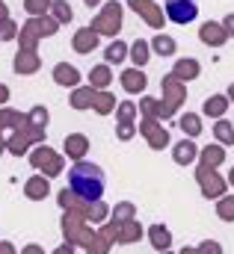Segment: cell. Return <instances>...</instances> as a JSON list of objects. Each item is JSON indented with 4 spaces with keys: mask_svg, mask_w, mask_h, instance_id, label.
I'll return each mask as SVG.
<instances>
[{
    "mask_svg": "<svg viewBox=\"0 0 234 254\" xmlns=\"http://www.w3.org/2000/svg\"><path fill=\"white\" fill-rule=\"evenodd\" d=\"M196 71H199V65L196 63H181L178 65V74H181V77H193Z\"/></svg>",
    "mask_w": 234,
    "mask_h": 254,
    "instance_id": "obj_17",
    "label": "cell"
},
{
    "mask_svg": "<svg viewBox=\"0 0 234 254\" xmlns=\"http://www.w3.org/2000/svg\"><path fill=\"white\" fill-rule=\"evenodd\" d=\"M9 36H12V24H6V27L0 30V39H9Z\"/></svg>",
    "mask_w": 234,
    "mask_h": 254,
    "instance_id": "obj_20",
    "label": "cell"
},
{
    "mask_svg": "<svg viewBox=\"0 0 234 254\" xmlns=\"http://www.w3.org/2000/svg\"><path fill=\"white\" fill-rule=\"evenodd\" d=\"M199 15V0H166V18L172 24H190Z\"/></svg>",
    "mask_w": 234,
    "mask_h": 254,
    "instance_id": "obj_2",
    "label": "cell"
},
{
    "mask_svg": "<svg viewBox=\"0 0 234 254\" xmlns=\"http://www.w3.org/2000/svg\"><path fill=\"white\" fill-rule=\"evenodd\" d=\"M205 110H208V113H211V116H220V113H223V110H226V98H211V101H208V107H205Z\"/></svg>",
    "mask_w": 234,
    "mask_h": 254,
    "instance_id": "obj_11",
    "label": "cell"
},
{
    "mask_svg": "<svg viewBox=\"0 0 234 254\" xmlns=\"http://www.w3.org/2000/svg\"><path fill=\"white\" fill-rule=\"evenodd\" d=\"M68 181H71V190L77 192V195H83V198H89V201L104 192V175H101V169L92 166V163H77V166L71 169Z\"/></svg>",
    "mask_w": 234,
    "mask_h": 254,
    "instance_id": "obj_1",
    "label": "cell"
},
{
    "mask_svg": "<svg viewBox=\"0 0 234 254\" xmlns=\"http://www.w3.org/2000/svg\"><path fill=\"white\" fill-rule=\"evenodd\" d=\"M86 3H89V6H95V3H101V0H86Z\"/></svg>",
    "mask_w": 234,
    "mask_h": 254,
    "instance_id": "obj_21",
    "label": "cell"
},
{
    "mask_svg": "<svg viewBox=\"0 0 234 254\" xmlns=\"http://www.w3.org/2000/svg\"><path fill=\"white\" fill-rule=\"evenodd\" d=\"M121 80H124V89H127V92H136V89H142V86H145V77H142L139 71H127Z\"/></svg>",
    "mask_w": 234,
    "mask_h": 254,
    "instance_id": "obj_7",
    "label": "cell"
},
{
    "mask_svg": "<svg viewBox=\"0 0 234 254\" xmlns=\"http://www.w3.org/2000/svg\"><path fill=\"white\" fill-rule=\"evenodd\" d=\"M107 60H110V63H121V60H124V45H121V42H116V45L107 48Z\"/></svg>",
    "mask_w": 234,
    "mask_h": 254,
    "instance_id": "obj_9",
    "label": "cell"
},
{
    "mask_svg": "<svg viewBox=\"0 0 234 254\" xmlns=\"http://www.w3.org/2000/svg\"><path fill=\"white\" fill-rule=\"evenodd\" d=\"M36 60H33V57H18V63H15V71H33V68H36Z\"/></svg>",
    "mask_w": 234,
    "mask_h": 254,
    "instance_id": "obj_12",
    "label": "cell"
},
{
    "mask_svg": "<svg viewBox=\"0 0 234 254\" xmlns=\"http://www.w3.org/2000/svg\"><path fill=\"white\" fill-rule=\"evenodd\" d=\"M229 39V33H226V27H220V24H214V21H208V24H202V42H208V45H223Z\"/></svg>",
    "mask_w": 234,
    "mask_h": 254,
    "instance_id": "obj_4",
    "label": "cell"
},
{
    "mask_svg": "<svg viewBox=\"0 0 234 254\" xmlns=\"http://www.w3.org/2000/svg\"><path fill=\"white\" fill-rule=\"evenodd\" d=\"M154 48H157L160 54H172V51H175L172 39H163V36H160V39H154Z\"/></svg>",
    "mask_w": 234,
    "mask_h": 254,
    "instance_id": "obj_13",
    "label": "cell"
},
{
    "mask_svg": "<svg viewBox=\"0 0 234 254\" xmlns=\"http://www.w3.org/2000/svg\"><path fill=\"white\" fill-rule=\"evenodd\" d=\"M57 80L62 83V86H74V83H77V71L68 68V65H59L57 68Z\"/></svg>",
    "mask_w": 234,
    "mask_h": 254,
    "instance_id": "obj_8",
    "label": "cell"
},
{
    "mask_svg": "<svg viewBox=\"0 0 234 254\" xmlns=\"http://www.w3.org/2000/svg\"><path fill=\"white\" fill-rule=\"evenodd\" d=\"M130 6H133L139 15H145V21H148L151 27H160V21H163V18H160V12H154V6H151L148 0H130Z\"/></svg>",
    "mask_w": 234,
    "mask_h": 254,
    "instance_id": "obj_5",
    "label": "cell"
},
{
    "mask_svg": "<svg viewBox=\"0 0 234 254\" xmlns=\"http://www.w3.org/2000/svg\"><path fill=\"white\" fill-rule=\"evenodd\" d=\"M193 151H196V148H193L190 142H181V145H178V160H193Z\"/></svg>",
    "mask_w": 234,
    "mask_h": 254,
    "instance_id": "obj_15",
    "label": "cell"
},
{
    "mask_svg": "<svg viewBox=\"0 0 234 254\" xmlns=\"http://www.w3.org/2000/svg\"><path fill=\"white\" fill-rule=\"evenodd\" d=\"M74 48H77V51H92V48H95V33H92V30H80L77 39H74Z\"/></svg>",
    "mask_w": 234,
    "mask_h": 254,
    "instance_id": "obj_6",
    "label": "cell"
},
{
    "mask_svg": "<svg viewBox=\"0 0 234 254\" xmlns=\"http://www.w3.org/2000/svg\"><path fill=\"white\" fill-rule=\"evenodd\" d=\"M232 181H234V172H232Z\"/></svg>",
    "mask_w": 234,
    "mask_h": 254,
    "instance_id": "obj_23",
    "label": "cell"
},
{
    "mask_svg": "<svg viewBox=\"0 0 234 254\" xmlns=\"http://www.w3.org/2000/svg\"><path fill=\"white\" fill-rule=\"evenodd\" d=\"M92 77H95V83H98V86H104V83H107V71H104V68L92 71Z\"/></svg>",
    "mask_w": 234,
    "mask_h": 254,
    "instance_id": "obj_18",
    "label": "cell"
},
{
    "mask_svg": "<svg viewBox=\"0 0 234 254\" xmlns=\"http://www.w3.org/2000/svg\"><path fill=\"white\" fill-rule=\"evenodd\" d=\"M226 33H229V36H234V15H229V18H226Z\"/></svg>",
    "mask_w": 234,
    "mask_h": 254,
    "instance_id": "obj_19",
    "label": "cell"
},
{
    "mask_svg": "<svg viewBox=\"0 0 234 254\" xmlns=\"http://www.w3.org/2000/svg\"><path fill=\"white\" fill-rule=\"evenodd\" d=\"M229 95H232V98H234V86H232V92H229Z\"/></svg>",
    "mask_w": 234,
    "mask_h": 254,
    "instance_id": "obj_22",
    "label": "cell"
},
{
    "mask_svg": "<svg viewBox=\"0 0 234 254\" xmlns=\"http://www.w3.org/2000/svg\"><path fill=\"white\" fill-rule=\"evenodd\" d=\"M54 9H57L54 15H57L59 21H71V6H68V3H57Z\"/></svg>",
    "mask_w": 234,
    "mask_h": 254,
    "instance_id": "obj_14",
    "label": "cell"
},
{
    "mask_svg": "<svg viewBox=\"0 0 234 254\" xmlns=\"http://www.w3.org/2000/svg\"><path fill=\"white\" fill-rule=\"evenodd\" d=\"M118 24H121V6L118 3H107V12L95 21V30L98 33H116Z\"/></svg>",
    "mask_w": 234,
    "mask_h": 254,
    "instance_id": "obj_3",
    "label": "cell"
},
{
    "mask_svg": "<svg viewBox=\"0 0 234 254\" xmlns=\"http://www.w3.org/2000/svg\"><path fill=\"white\" fill-rule=\"evenodd\" d=\"M27 9H30L33 15H42V12L48 9V0H27Z\"/></svg>",
    "mask_w": 234,
    "mask_h": 254,
    "instance_id": "obj_16",
    "label": "cell"
},
{
    "mask_svg": "<svg viewBox=\"0 0 234 254\" xmlns=\"http://www.w3.org/2000/svg\"><path fill=\"white\" fill-rule=\"evenodd\" d=\"M133 63L136 65L148 63V48H145V42H136V45H133Z\"/></svg>",
    "mask_w": 234,
    "mask_h": 254,
    "instance_id": "obj_10",
    "label": "cell"
}]
</instances>
